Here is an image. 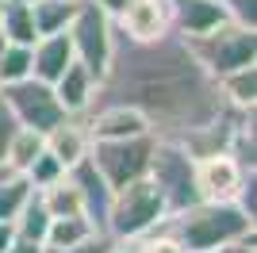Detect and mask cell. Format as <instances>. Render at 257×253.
I'll return each mask as SVG.
<instances>
[{
    "mask_svg": "<svg viewBox=\"0 0 257 253\" xmlns=\"http://www.w3.org/2000/svg\"><path fill=\"white\" fill-rule=\"evenodd\" d=\"M92 104H131L150 119L158 138H188L192 131L230 115L215 77L192 54L181 31H165L150 42H131L115 31ZM88 104V107H92Z\"/></svg>",
    "mask_w": 257,
    "mask_h": 253,
    "instance_id": "cell-1",
    "label": "cell"
},
{
    "mask_svg": "<svg viewBox=\"0 0 257 253\" xmlns=\"http://www.w3.org/2000/svg\"><path fill=\"white\" fill-rule=\"evenodd\" d=\"M161 226L181 242L184 253H207L223 242L253 234V219L238 203H211V200H196L184 211H169L161 219Z\"/></svg>",
    "mask_w": 257,
    "mask_h": 253,
    "instance_id": "cell-2",
    "label": "cell"
},
{
    "mask_svg": "<svg viewBox=\"0 0 257 253\" xmlns=\"http://www.w3.org/2000/svg\"><path fill=\"white\" fill-rule=\"evenodd\" d=\"M146 177L161 192L165 211H184L200 200V188H196V158H192V150L184 146V142H177V138L154 135V154H150Z\"/></svg>",
    "mask_w": 257,
    "mask_h": 253,
    "instance_id": "cell-3",
    "label": "cell"
},
{
    "mask_svg": "<svg viewBox=\"0 0 257 253\" xmlns=\"http://www.w3.org/2000/svg\"><path fill=\"white\" fill-rule=\"evenodd\" d=\"M165 200L154 188L150 177H139L111 192V207H107V234L111 238H142L165 219Z\"/></svg>",
    "mask_w": 257,
    "mask_h": 253,
    "instance_id": "cell-4",
    "label": "cell"
},
{
    "mask_svg": "<svg viewBox=\"0 0 257 253\" xmlns=\"http://www.w3.org/2000/svg\"><path fill=\"white\" fill-rule=\"evenodd\" d=\"M188 46L211 77H223L230 69H242V65H257V31L238 27L230 20L215 23L204 35H192Z\"/></svg>",
    "mask_w": 257,
    "mask_h": 253,
    "instance_id": "cell-5",
    "label": "cell"
},
{
    "mask_svg": "<svg viewBox=\"0 0 257 253\" xmlns=\"http://www.w3.org/2000/svg\"><path fill=\"white\" fill-rule=\"evenodd\" d=\"M69 42H73V58L100 84L107 58H111V46H115V20L104 8H96L92 0H77V12L69 20Z\"/></svg>",
    "mask_w": 257,
    "mask_h": 253,
    "instance_id": "cell-6",
    "label": "cell"
},
{
    "mask_svg": "<svg viewBox=\"0 0 257 253\" xmlns=\"http://www.w3.org/2000/svg\"><path fill=\"white\" fill-rule=\"evenodd\" d=\"M154 154V135H135V138H104V142H88V158L107 180V188L115 192L131 180L146 177Z\"/></svg>",
    "mask_w": 257,
    "mask_h": 253,
    "instance_id": "cell-7",
    "label": "cell"
},
{
    "mask_svg": "<svg viewBox=\"0 0 257 253\" xmlns=\"http://www.w3.org/2000/svg\"><path fill=\"white\" fill-rule=\"evenodd\" d=\"M0 96L4 104L12 107V115L20 126H31V131H50L65 119V107L58 104L54 96V84L39 81V77H23V81H12V84H0Z\"/></svg>",
    "mask_w": 257,
    "mask_h": 253,
    "instance_id": "cell-8",
    "label": "cell"
},
{
    "mask_svg": "<svg viewBox=\"0 0 257 253\" xmlns=\"http://www.w3.org/2000/svg\"><path fill=\"white\" fill-rule=\"evenodd\" d=\"M246 173H257V169H242L226 150H215V154L196 158V188H200V200L234 203V196H238V188H242Z\"/></svg>",
    "mask_w": 257,
    "mask_h": 253,
    "instance_id": "cell-9",
    "label": "cell"
},
{
    "mask_svg": "<svg viewBox=\"0 0 257 253\" xmlns=\"http://www.w3.org/2000/svg\"><path fill=\"white\" fill-rule=\"evenodd\" d=\"M81 123H85V131H88L92 142H104V138L154 135L150 119L142 115L139 107H131V104H92V107L81 111Z\"/></svg>",
    "mask_w": 257,
    "mask_h": 253,
    "instance_id": "cell-10",
    "label": "cell"
},
{
    "mask_svg": "<svg viewBox=\"0 0 257 253\" xmlns=\"http://www.w3.org/2000/svg\"><path fill=\"white\" fill-rule=\"evenodd\" d=\"M115 31L131 42H150L173 31L169 0H127V8L115 16Z\"/></svg>",
    "mask_w": 257,
    "mask_h": 253,
    "instance_id": "cell-11",
    "label": "cell"
},
{
    "mask_svg": "<svg viewBox=\"0 0 257 253\" xmlns=\"http://www.w3.org/2000/svg\"><path fill=\"white\" fill-rule=\"evenodd\" d=\"M69 180L77 184L81 192V211H85V219L96 226V230H107V207H111V188H107V180L100 177V169L92 165V158H81L73 169H65Z\"/></svg>",
    "mask_w": 257,
    "mask_h": 253,
    "instance_id": "cell-12",
    "label": "cell"
},
{
    "mask_svg": "<svg viewBox=\"0 0 257 253\" xmlns=\"http://www.w3.org/2000/svg\"><path fill=\"white\" fill-rule=\"evenodd\" d=\"M73 62V42H69V27L54 35H39L31 46V77L54 84L62 77V69Z\"/></svg>",
    "mask_w": 257,
    "mask_h": 253,
    "instance_id": "cell-13",
    "label": "cell"
},
{
    "mask_svg": "<svg viewBox=\"0 0 257 253\" xmlns=\"http://www.w3.org/2000/svg\"><path fill=\"white\" fill-rule=\"evenodd\" d=\"M169 16H173V31H181L184 39L204 35L215 23L226 20L223 0H169Z\"/></svg>",
    "mask_w": 257,
    "mask_h": 253,
    "instance_id": "cell-14",
    "label": "cell"
},
{
    "mask_svg": "<svg viewBox=\"0 0 257 253\" xmlns=\"http://www.w3.org/2000/svg\"><path fill=\"white\" fill-rule=\"evenodd\" d=\"M88 142H92V138H88L81 115H65L58 126L46 131V150H50L65 169H73L81 158H88Z\"/></svg>",
    "mask_w": 257,
    "mask_h": 253,
    "instance_id": "cell-15",
    "label": "cell"
},
{
    "mask_svg": "<svg viewBox=\"0 0 257 253\" xmlns=\"http://www.w3.org/2000/svg\"><path fill=\"white\" fill-rule=\"evenodd\" d=\"M92 92H96V77L88 73L77 58L65 65L62 77L54 81V96H58V104L65 107V115H81V111L92 104Z\"/></svg>",
    "mask_w": 257,
    "mask_h": 253,
    "instance_id": "cell-16",
    "label": "cell"
},
{
    "mask_svg": "<svg viewBox=\"0 0 257 253\" xmlns=\"http://www.w3.org/2000/svg\"><path fill=\"white\" fill-rule=\"evenodd\" d=\"M215 84H219L226 107H234V111H253V104H257V65L230 69V73L215 77Z\"/></svg>",
    "mask_w": 257,
    "mask_h": 253,
    "instance_id": "cell-17",
    "label": "cell"
},
{
    "mask_svg": "<svg viewBox=\"0 0 257 253\" xmlns=\"http://www.w3.org/2000/svg\"><path fill=\"white\" fill-rule=\"evenodd\" d=\"M0 39L20 42V46H35V16L27 0H0Z\"/></svg>",
    "mask_w": 257,
    "mask_h": 253,
    "instance_id": "cell-18",
    "label": "cell"
},
{
    "mask_svg": "<svg viewBox=\"0 0 257 253\" xmlns=\"http://www.w3.org/2000/svg\"><path fill=\"white\" fill-rule=\"evenodd\" d=\"M92 234H100V230L85 219V211H77V215H54L50 226H46L43 245L46 249H65V245H77V242H85V238H92Z\"/></svg>",
    "mask_w": 257,
    "mask_h": 253,
    "instance_id": "cell-19",
    "label": "cell"
},
{
    "mask_svg": "<svg viewBox=\"0 0 257 253\" xmlns=\"http://www.w3.org/2000/svg\"><path fill=\"white\" fill-rule=\"evenodd\" d=\"M43 146H46V135H43V131L16 126V135L8 138V150H4V169L23 173V169L35 161V154H43Z\"/></svg>",
    "mask_w": 257,
    "mask_h": 253,
    "instance_id": "cell-20",
    "label": "cell"
},
{
    "mask_svg": "<svg viewBox=\"0 0 257 253\" xmlns=\"http://www.w3.org/2000/svg\"><path fill=\"white\" fill-rule=\"evenodd\" d=\"M12 226H16V238H27V242H46L50 211H46V203H43V196H39V192H31V196H27V203H23L20 215L12 219Z\"/></svg>",
    "mask_w": 257,
    "mask_h": 253,
    "instance_id": "cell-21",
    "label": "cell"
},
{
    "mask_svg": "<svg viewBox=\"0 0 257 253\" xmlns=\"http://www.w3.org/2000/svg\"><path fill=\"white\" fill-rule=\"evenodd\" d=\"M77 12V0H35L31 16H35V35H54L65 31L69 20Z\"/></svg>",
    "mask_w": 257,
    "mask_h": 253,
    "instance_id": "cell-22",
    "label": "cell"
},
{
    "mask_svg": "<svg viewBox=\"0 0 257 253\" xmlns=\"http://www.w3.org/2000/svg\"><path fill=\"white\" fill-rule=\"evenodd\" d=\"M31 180L23 177V173H12V169H0V219L12 222L16 215H20V207L27 203V196H31Z\"/></svg>",
    "mask_w": 257,
    "mask_h": 253,
    "instance_id": "cell-23",
    "label": "cell"
},
{
    "mask_svg": "<svg viewBox=\"0 0 257 253\" xmlns=\"http://www.w3.org/2000/svg\"><path fill=\"white\" fill-rule=\"evenodd\" d=\"M35 192L43 196L50 219H54V215H77V211H81V192H77V184L69 180V173L58 177L54 184H46V188H35Z\"/></svg>",
    "mask_w": 257,
    "mask_h": 253,
    "instance_id": "cell-24",
    "label": "cell"
},
{
    "mask_svg": "<svg viewBox=\"0 0 257 253\" xmlns=\"http://www.w3.org/2000/svg\"><path fill=\"white\" fill-rule=\"evenodd\" d=\"M23 77H31V46L4 42L0 46V84L23 81Z\"/></svg>",
    "mask_w": 257,
    "mask_h": 253,
    "instance_id": "cell-25",
    "label": "cell"
},
{
    "mask_svg": "<svg viewBox=\"0 0 257 253\" xmlns=\"http://www.w3.org/2000/svg\"><path fill=\"white\" fill-rule=\"evenodd\" d=\"M23 177L31 180V188H46V184H54L58 177H65V165L43 146V154H35V161L23 169Z\"/></svg>",
    "mask_w": 257,
    "mask_h": 253,
    "instance_id": "cell-26",
    "label": "cell"
},
{
    "mask_svg": "<svg viewBox=\"0 0 257 253\" xmlns=\"http://www.w3.org/2000/svg\"><path fill=\"white\" fill-rule=\"evenodd\" d=\"M139 253H184V249H181V242L158 222L150 234H142V238H139Z\"/></svg>",
    "mask_w": 257,
    "mask_h": 253,
    "instance_id": "cell-27",
    "label": "cell"
},
{
    "mask_svg": "<svg viewBox=\"0 0 257 253\" xmlns=\"http://www.w3.org/2000/svg\"><path fill=\"white\" fill-rule=\"evenodd\" d=\"M223 12L230 23L257 31V0H223Z\"/></svg>",
    "mask_w": 257,
    "mask_h": 253,
    "instance_id": "cell-28",
    "label": "cell"
},
{
    "mask_svg": "<svg viewBox=\"0 0 257 253\" xmlns=\"http://www.w3.org/2000/svg\"><path fill=\"white\" fill-rule=\"evenodd\" d=\"M234 203H238V207H242L249 219L257 222V173H246V180H242V188H238Z\"/></svg>",
    "mask_w": 257,
    "mask_h": 253,
    "instance_id": "cell-29",
    "label": "cell"
},
{
    "mask_svg": "<svg viewBox=\"0 0 257 253\" xmlns=\"http://www.w3.org/2000/svg\"><path fill=\"white\" fill-rule=\"evenodd\" d=\"M107 242H111V234H92V238H85V242H77V245H65V249H46V253H104Z\"/></svg>",
    "mask_w": 257,
    "mask_h": 253,
    "instance_id": "cell-30",
    "label": "cell"
},
{
    "mask_svg": "<svg viewBox=\"0 0 257 253\" xmlns=\"http://www.w3.org/2000/svg\"><path fill=\"white\" fill-rule=\"evenodd\" d=\"M16 115H12V107L4 104V96H0V169H4V150H8V138L16 135Z\"/></svg>",
    "mask_w": 257,
    "mask_h": 253,
    "instance_id": "cell-31",
    "label": "cell"
},
{
    "mask_svg": "<svg viewBox=\"0 0 257 253\" xmlns=\"http://www.w3.org/2000/svg\"><path fill=\"white\" fill-rule=\"evenodd\" d=\"M207 253H257L253 249V234L234 238V242H223V245H215V249H207Z\"/></svg>",
    "mask_w": 257,
    "mask_h": 253,
    "instance_id": "cell-32",
    "label": "cell"
},
{
    "mask_svg": "<svg viewBox=\"0 0 257 253\" xmlns=\"http://www.w3.org/2000/svg\"><path fill=\"white\" fill-rule=\"evenodd\" d=\"M104 253H139V238H111Z\"/></svg>",
    "mask_w": 257,
    "mask_h": 253,
    "instance_id": "cell-33",
    "label": "cell"
},
{
    "mask_svg": "<svg viewBox=\"0 0 257 253\" xmlns=\"http://www.w3.org/2000/svg\"><path fill=\"white\" fill-rule=\"evenodd\" d=\"M4 253H46V245L43 242H27V238H16Z\"/></svg>",
    "mask_w": 257,
    "mask_h": 253,
    "instance_id": "cell-34",
    "label": "cell"
},
{
    "mask_svg": "<svg viewBox=\"0 0 257 253\" xmlns=\"http://www.w3.org/2000/svg\"><path fill=\"white\" fill-rule=\"evenodd\" d=\"M92 4H96V8H104V12H107V16H111V20H115L119 12L127 8V0H92Z\"/></svg>",
    "mask_w": 257,
    "mask_h": 253,
    "instance_id": "cell-35",
    "label": "cell"
},
{
    "mask_svg": "<svg viewBox=\"0 0 257 253\" xmlns=\"http://www.w3.org/2000/svg\"><path fill=\"white\" fill-rule=\"evenodd\" d=\"M12 242H16V226H12V222H4V219H0V253L8 249Z\"/></svg>",
    "mask_w": 257,
    "mask_h": 253,
    "instance_id": "cell-36",
    "label": "cell"
},
{
    "mask_svg": "<svg viewBox=\"0 0 257 253\" xmlns=\"http://www.w3.org/2000/svg\"><path fill=\"white\" fill-rule=\"evenodd\" d=\"M0 46H4V39H0Z\"/></svg>",
    "mask_w": 257,
    "mask_h": 253,
    "instance_id": "cell-37",
    "label": "cell"
},
{
    "mask_svg": "<svg viewBox=\"0 0 257 253\" xmlns=\"http://www.w3.org/2000/svg\"><path fill=\"white\" fill-rule=\"evenodd\" d=\"M27 4H35V0H27Z\"/></svg>",
    "mask_w": 257,
    "mask_h": 253,
    "instance_id": "cell-38",
    "label": "cell"
}]
</instances>
